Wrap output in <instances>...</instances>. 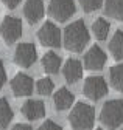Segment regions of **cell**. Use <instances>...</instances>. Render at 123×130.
<instances>
[{"instance_id":"cell-1","label":"cell","mask_w":123,"mask_h":130,"mask_svg":"<svg viewBox=\"0 0 123 130\" xmlns=\"http://www.w3.org/2000/svg\"><path fill=\"white\" fill-rule=\"evenodd\" d=\"M63 42L66 50L80 53L84 50V46L89 42V31L86 28V23L83 20H75L72 22L63 34Z\"/></svg>"},{"instance_id":"cell-2","label":"cell","mask_w":123,"mask_h":130,"mask_svg":"<svg viewBox=\"0 0 123 130\" xmlns=\"http://www.w3.org/2000/svg\"><path fill=\"white\" fill-rule=\"evenodd\" d=\"M69 122L73 130H89L95 122V110L86 102H76L69 115Z\"/></svg>"},{"instance_id":"cell-3","label":"cell","mask_w":123,"mask_h":130,"mask_svg":"<svg viewBox=\"0 0 123 130\" xmlns=\"http://www.w3.org/2000/svg\"><path fill=\"white\" fill-rule=\"evenodd\" d=\"M100 122L107 128H117L123 124V101L111 99L104 102L100 111Z\"/></svg>"},{"instance_id":"cell-4","label":"cell","mask_w":123,"mask_h":130,"mask_svg":"<svg viewBox=\"0 0 123 130\" xmlns=\"http://www.w3.org/2000/svg\"><path fill=\"white\" fill-rule=\"evenodd\" d=\"M22 20L17 17H13V15H6L0 23V36L3 37L6 45H13L17 39L22 37Z\"/></svg>"},{"instance_id":"cell-5","label":"cell","mask_w":123,"mask_h":130,"mask_svg":"<svg viewBox=\"0 0 123 130\" xmlns=\"http://www.w3.org/2000/svg\"><path fill=\"white\" fill-rule=\"evenodd\" d=\"M38 39L41 45L48 46V48H58L63 40V34H61L59 28L53 22H45L39 31H38Z\"/></svg>"},{"instance_id":"cell-6","label":"cell","mask_w":123,"mask_h":130,"mask_svg":"<svg viewBox=\"0 0 123 130\" xmlns=\"http://www.w3.org/2000/svg\"><path fill=\"white\" fill-rule=\"evenodd\" d=\"M48 14L58 22H66L75 14L73 0H50Z\"/></svg>"},{"instance_id":"cell-7","label":"cell","mask_w":123,"mask_h":130,"mask_svg":"<svg viewBox=\"0 0 123 130\" xmlns=\"http://www.w3.org/2000/svg\"><path fill=\"white\" fill-rule=\"evenodd\" d=\"M83 93L92 101H98L107 93V82L101 76H90L84 80Z\"/></svg>"},{"instance_id":"cell-8","label":"cell","mask_w":123,"mask_h":130,"mask_svg":"<svg viewBox=\"0 0 123 130\" xmlns=\"http://www.w3.org/2000/svg\"><path fill=\"white\" fill-rule=\"evenodd\" d=\"M38 59V50L34 43L30 42H22L16 46V51H14V62H16L19 67L28 68L36 62Z\"/></svg>"},{"instance_id":"cell-9","label":"cell","mask_w":123,"mask_h":130,"mask_svg":"<svg viewBox=\"0 0 123 130\" xmlns=\"http://www.w3.org/2000/svg\"><path fill=\"white\" fill-rule=\"evenodd\" d=\"M106 59H107V56L101 48L97 45H92L89 48V51H86V54H84V67L90 71H98L104 67Z\"/></svg>"},{"instance_id":"cell-10","label":"cell","mask_w":123,"mask_h":130,"mask_svg":"<svg viewBox=\"0 0 123 130\" xmlns=\"http://www.w3.org/2000/svg\"><path fill=\"white\" fill-rule=\"evenodd\" d=\"M33 87H34V82L33 79L30 77L28 74H23V73H17L11 79V90H13V94L17 96V98H22V96H30L33 93Z\"/></svg>"},{"instance_id":"cell-11","label":"cell","mask_w":123,"mask_h":130,"mask_svg":"<svg viewBox=\"0 0 123 130\" xmlns=\"http://www.w3.org/2000/svg\"><path fill=\"white\" fill-rule=\"evenodd\" d=\"M44 3L42 0H27L23 5V15L30 25L38 23L44 17Z\"/></svg>"},{"instance_id":"cell-12","label":"cell","mask_w":123,"mask_h":130,"mask_svg":"<svg viewBox=\"0 0 123 130\" xmlns=\"http://www.w3.org/2000/svg\"><path fill=\"white\" fill-rule=\"evenodd\" d=\"M63 74L69 84H75L83 77V63L78 59H67L63 65Z\"/></svg>"},{"instance_id":"cell-13","label":"cell","mask_w":123,"mask_h":130,"mask_svg":"<svg viewBox=\"0 0 123 130\" xmlns=\"http://www.w3.org/2000/svg\"><path fill=\"white\" fill-rule=\"evenodd\" d=\"M22 113L28 121H38L45 115V105L39 99H28L22 105Z\"/></svg>"},{"instance_id":"cell-14","label":"cell","mask_w":123,"mask_h":130,"mask_svg":"<svg viewBox=\"0 0 123 130\" xmlns=\"http://www.w3.org/2000/svg\"><path fill=\"white\" fill-rule=\"evenodd\" d=\"M73 101H75V96L72 94V91L69 88H64V87L59 88L55 93V96H53V104H55V108L58 111H63V110L70 108Z\"/></svg>"},{"instance_id":"cell-15","label":"cell","mask_w":123,"mask_h":130,"mask_svg":"<svg viewBox=\"0 0 123 130\" xmlns=\"http://www.w3.org/2000/svg\"><path fill=\"white\" fill-rule=\"evenodd\" d=\"M41 63H42L44 71L47 74H56L59 71V68H61V65H63V63H61V57L56 53H53V51H47V53H45L42 56Z\"/></svg>"},{"instance_id":"cell-16","label":"cell","mask_w":123,"mask_h":130,"mask_svg":"<svg viewBox=\"0 0 123 130\" xmlns=\"http://www.w3.org/2000/svg\"><path fill=\"white\" fill-rule=\"evenodd\" d=\"M109 51L115 60H123V31L118 29L109 42Z\"/></svg>"},{"instance_id":"cell-17","label":"cell","mask_w":123,"mask_h":130,"mask_svg":"<svg viewBox=\"0 0 123 130\" xmlns=\"http://www.w3.org/2000/svg\"><path fill=\"white\" fill-rule=\"evenodd\" d=\"M104 9L109 17L123 22V0H106Z\"/></svg>"},{"instance_id":"cell-18","label":"cell","mask_w":123,"mask_h":130,"mask_svg":"<svg viewBox=\"0 0 123 130\" xmlns=\"http://www.w3.org/2000/svg\"><path fill=\"white\" fill-rule=\"evenodd\" d=\"M13 108L5 98H0V130H5L13 121Z\"/></svg>"},{"instance_id":"cell-19","label":"cell","mask_w":123,"mask_h":130,"mask_svg":"<svg viewBox=\"0 0 123 130\" xmlns=\"http://www.w3.org/2000/svg\"><path fill=\"white\" fill-rule=\"evenodd\" d=\"M109 29H111V25L106 19L103 17H98L97 20H94L92 23V32H94V36L98 39V40H104L109 34Z\"/></svg>"},{"instance_id":"cell-20","label":"cell","mask_w":123,"mask_h":130,"mask_svg":"<svg viewBox=\"0 0 123 130\" xmlns=\"http://www.w3.org/2000/svg\"><path fill=\"white\" fill-rule=\"evenodd\" d=\"M109 77L112 88H115L117 91H123V63L114 65L109 71Z\"/></svg>"},{"instance_id":"cell-21","label":"cell","mask_w":123,"mask_h":130,"mask_svg":"<svg viewBox=\"0 0 123 130\" xmlns=\"http://www.w3.org/2000/svg\"><path fill=\"white\" fill-rule=\"evenodd\" d=\"M53 88H55V84H53V80L50 77H42V79H39L36 82V91L39 94H42V96L52 94Z\"/></svg>"},{"instance_id":"cell-22","label":"cell","mask_w":123,"mask_h":130,"mask_svg":"<svg viewBox=\"0 0 123 130\" xmlns=\"http://www.w3.org/2000/svg\"><path fill=\"white\" fill-rule=\"evenodd\" d=\"M78 2H80L81 8H83L86 12H94V11H97V9L101 6L103 0H78Z\"/></svg>"},{"instance_id":"cell-23","label":"cell","mask_w":123,"mask_h":130,"mask_svg":"<svg viewBox=\"0 0 123 130\" xmlns=\"http://www.w3.org/2000/svg\"><path fill=\"white\" fill-rule=\"evenodd\" d=\"M38 130H63V127H61L59 124H56L55 121H52V119H47V121H44L39 125Z\"/></svg>"},{"instance_id":"cell-24","label":"cell","mask_w":123,"mask_h":130,"mask_svg":"<svg viewBox=\"0 0 123 130\" xmlns=\"http://www.w3.org/2000/svg\"><path fill=\"white\" fill-rule=\"evenodd\" d=\"M5 82H6V70H5L3 62L0 60V90H2V87L5 85Z\"/></svg>"},{"instance_id":"cell-25","label":"cell","mask_w":123,"mask_h":130,"mask_svg":"<svg viewBox=\"0 0 123 130\" xmlns=\"http://www.w3.org/2000/svg\"><path fill=\"white\" fill-rule=\"evenodd\" d=\"M2 2H3V5H5L8 9H16L22 0H2Z\"/></svg>"},{"instance_id":"cell-26","label":"cell","mask_w":123,"mask_h":130,"mask_svg":"<svg viewBox=\"0 0 123 130\" xmlns=\"http://www.w3.org/2000/svg\"><path fill=\"white\" fill-rule=\"evenodd\" d=\"M11 130H33L31 127H30L28 124H16Z\"/></svg>"},{"instance_id":"cell-27","label":"cell","mask_w":123,"mask_h":130,"mask_svg":"<svg viewBox=\"0 0 123 130\" xmlns=\"http://www.w3.org/2000/svg\"><path fill=\"white\" fill-rule=\"evenodd\" d=\"M97 130H103V128H97Z\"/></svg>"},{"instance_id":"cell-28","label":"cell","mask_w":123,"mask_h":130,"mask_svg":"<svg viewBox=\"0 0 123 130\" xmlns=\"http://www.w3.org/2000/svg\"><path fill=\"white\" fill-rule=\"evenodd\" d=\"M121 130H123V128H121Z\"/></svg>"}]
</instances>
